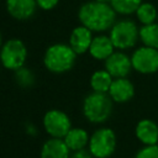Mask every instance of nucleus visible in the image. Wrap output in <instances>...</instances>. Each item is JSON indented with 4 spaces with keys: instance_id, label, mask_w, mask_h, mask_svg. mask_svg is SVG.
I'll use <instances>...</instances> for the list:
<instances>
[{
    "instance_id": "nucleus-20",
    "label": "nucleus",
    "mask_w": 158,
    "mask_h": 158,
    "mask_svg": "<svg viewBox=\"0 0 158 158\" xmlns=\"http://www.w3.org/2000/svg\"><path fill=\"white\" fill-rule=\"evenodd\" d=\"M143 0H111L110 5L120 16H131L135 15L138 6Z\"/></svg>"
},
{
    "instance_id": "nucleus-24",
    "label": "nucleus",
    "mask_w": 158,
    "mask_h": 158,
    "mask_svg": "<svg viewBox=\"0 0 158 158\" xmlns=\"http://www.w3.org/2000/svg\"><path fill=\"white\" fill-rule=\"evenodd\" d=\"M70 158H94V157L89 152L88 148H84V149H79V151L72 152L70 153Z\"/></svg>"
},
{
    "instance_id": "nucleus-18",
    "label": "nucleus",
    "mask_w": 158,
    "mask_h": 158,
    "mask_svg": "<svg viewBox=\"0 0 158 158\" xmlns=\"http://www.w3.org/2000/svg\"><path fill=\"white\" fill-rule=\"evenodd\" d=\"M135 17L136 21L139 25H149L153 22H157L158 20V9L156 7L154 4L148 2V1H143L138 9L135 12Z\"/></svg>"
},
{
    "instance_id": "nucleus-16",
    "label": "nucleus",
    "mask_w": 158,
    "mask_h": 158,
    "mask_svg": "<svg viewBox=\"0 0 158 158\" xmlns=\"http://www.w3.org/2000/svg\"><path fill=\"white\" fill-rule=\"evenodd\" d=\"M64 142L69 147L72 152L88 148L90 135L89 132L83 127H72L69 132L64 136Z\"/></svg>"
},
{
    "instance_id": "nucleus-15",
    "label": "nucleus",
    "mask_w": 158,
    "mask_h": 158,
    "mask_svg": "<svg viewBox=\"0 0 158 158\" xmlns=\"http://www.w3.org/2000/svg\"><path fill=\"white\" fill-rule=\"evenodd\" d=\"M72 151L63 138L49 137L43 142L40 149V158H70Z\"/></svg>"
},
{
    "instance_id": "nucleus-2",
    "label": "nucleus",
    "mask_w": 158,
    "mask_h": 158,
    "mask_svg": "<svg viewBox=\"0 0 158 158\" xmlns=\"http://www.w3.org/2000/svg\"><path fill=\"white\" fill-rule=\"evenodd\" d=\"M77 57L78 54L69 43L57 42L46 48L43 53V65L49 73L64 74L74 67Z\"/></svg>"
},
{
    "instance_id": "nucleus-10",
    "label": "nucleus",
    "mask_w": 158,
    "mask_h": 158,
    "mask_svg": "<svg viewBox=\"0 0 158 158\" xmlns=\"http://www.w3.org/2000/svg\"><path fill=\"white\" fill-rule=\"evenodd\" d=\"M94 36L95 35L91 30H89L88 27L80 23L70 31L68 43L78 56H81L89 52Z\"/></svg>"
},
{
    "instance_id": "nucleus-13",
    "label": "nucleus",
    "mask_w": 158,
    "mask_h": 158,
    "mask_svg": "<svg viewBox=\"0 0 158 158\" xmlns=\"http://www.w3.org/2000/svg\"><path fill=\"white\" fill-rule=\"evenodd\" d=\"M7 14L19 21L31 19L38 9L36 0H5Z\"/></svg>"
},
{
    "instance_id": "nucleus-26",
    "label": "nucleus",
    "mask_w": 158,
    "mask_h": 158,
    "mask_svg": "<svg viewBox=\"0 0 158 158\" xmlns=\"http://www.w3.org/2000/svg\"><path fill=\"white\" fill-rule=\"evenodd\" d=\"M95 1H99V2H107V4H110L111 0H95Z\"/></svg>"
},
{
    "instance_id": "nucleus-1",
    "label": "nucleus",
    "mask_w": 158,
    "mask_h": 158,
    "mask_svg": "<svg viewBox=\"0 0 158 158\" xmlns=\"http://www.w3.org/2000/svg\"><path fill=\"white\" fill-rule=\"evenodd\" d=\"M78 20L94 33H105L116 22L117 14L110 4L90 0L80 5Z\"/></svg>"
},
{
    "instance_id": "nucleus-21",
    "label": "nucleus",
    "mask_w": 158,
    "mask_h": 158,
    "mask_svg": "<svg viewBox=\"0 0 158 158\" xmlns=\"http://www.w3.org/2000/svg\"><path fill=\"white\" fill-rule=\"evenodd\" d=\"M14 78H15V81L16 84L20 86V88H31L33 84H35V74L31 69L26 68V67H22L17 70L14 72Z\"/></svg>"
},
{
    "instance_id": "nucleus-19",
    "label": "nucleus",
    "mask_w": 158,
    "mask_h": 158,
    "mask_svg": "<svg viewBox=\"0 0 158 158\" xmlns=\"http://www.w3.org/2000/svg\"><path fill=\"white\" fill-rule=\"evenodd\" d=\"M139 42L143 46L158 49V22L139 26Z\"/></svg>"
},
{
    "instance_id": "nucleus-3",
    "label": "nucleus",
    "mask_w": 158,
    "mask_h": 158,
    "mask_svg": "<svg viewBox=\"0 0 158 158\" xmlns=\"http://www.w3.org/2000/svg\"><path fill=\"white\" fill-rule=\"evenodd\" d=\"M114 101L107 93L90 91L83 100L81 112L86 121L94 125H101L106 122L114 109Z\"/></svg>"
},
{
    "instance_id": "nucleus-5",
    "label": "nucleus",
    "mask_w": 158,
    "mask_h": 158,
    "mask_svg": "<svg viewBox=\"0 0 158 158\" xmlns=\"http://www.w3.org/2000/svg\"><path fill=\"white\" fill-rule=\"evenodd\" d=\"M117 147V136L110 127L101 126L91 135L88 144L89 152L94 158H110Z\"/></svg>"
},
{
    "instance_id": "nucleus-7",
    "label": "nucleus",
    "mask_w": 158,
    "mask_h": 158,
    "mask_svg": "<svg viewBox=\"0 0 158 158\" xmlns=\"http://www.w3.org/2000/svg\"><path fill=\"white\" fill-rule=\"evenodd\" d=\"M42 127L48 137L64 138L72 126V120L67 112L59 109H51L42 117Z\"/></svg>"
},
{
    "instance_id": "nucleus-4",
    "label": "nucleus",
    "mask_w": 158,
    "mask_h": 158,
    "mask_svg": "<svg viewBox=\"0 0 158 158\" xmlns=\"http://www.w3.org/2000/svg\"><path fill=\"white\" fill-rule=\"evenodd\" d=\"M109 36L116 49L127 51L135 48L139 41V27L137 21L130 19V16H122L112 25Z\"/></svg>"
},
{
    "instance_id": "nucleus-27",
    "label": "nucleus",
    "mask_w": 158,
    "mask_h": 158,
    "mask_svg": "<svg viewBox=\"0 0 158 158\" xmlns=\"http://www.w3.org/2000/svg\"><path fill=\"white\" fill-rule=\"evenodd\" d=\"M157 22H158V20H157Z\"/></svg>"
},
{
    "instance_id": "nucleus-8",
    "label": "nucleus",
    "mask_w": 158,
    "mask_h": 158,
    "mask_svg": "<svg viewBox=\"0 0 158 158\" xmlns=\"http://www.w3.org/2000/svg\"><path fill=\"white\" fill-rule=\"evenodd\" d=\"M135 72L148 75L158 73V49L148 46H139L130 54Z\"/></svg>"
},
{
    "instance_id": "nucleus-23",
    "label": "nucleus",
    "mask_w": 158,
    "mask_h": 158,
    "mask_svg": "<svg viewBox=\"0 0 158 158\" xmlns=\"http://www.w3.org/2000/svg\"><path fill=\"white\" fill-rule=\"evenodd\" d=\"M36 1H37L38 9L43 11H51L59 4L60 0H36Z\"/></svg>"
},
{
    "instance_id": "nucleus-14",
    "label": "nucleus",
    "mask_w": 158,
    "mask_h": 158,
    "mask_svg": "<svg viewBox=\"0 0 158 158\" xmlns=\"http://www.w3.org/2000/svg\"><path fill=\"white\" fill-rule=\"evenodd\" d=\"M135 136L142 146L158 144V123L151 118H141L135 126Z\"/></svg>"
},
{
    "instance_id": "nucleus-6",
    "label": "nucleus",
    "mask_w": 158,
    "mask_h": 158,
    "mask_svg": "<svg viewBox=\"0 0 158 158\" xmlns=\"http://www.w3.org/2000/svg\"><path fill=\"white\" fill-rule=\"evenodd\" d=\"M27 47L20 38H9L1 44L0 59L5 69L15 72L22 67L27 60Z\"/></svg>"
},
{
    "instance_id": "nucleus-11",
    "label": "nucleus",
    "mask_w": 158,
    "mask_h": 158,
    "mask_svg": "<svg viewBox=\"0 0 158 158\" xmlns=\"http://www.w3.org/2000/svg\"><path fill=\"white\" fill-rule=\"evenodd\" d=\"M135 85L133 83L126 78H115L107 94L115 104H125L128 102L135 96Z\"/></svg>"
},
{
    "instance_id": "nucleus-22",
    "label": "nucleus",
    "mask_w": 158,
    "mask_h": 158,
    "mask_svg": "<svg viewBox=\"0 0 158 158\" xmlns=\"http://www.w3.org/2000/svg\"><path fill=\"white\" fill-rule=\"evenodd\" d=\"M133 158H158V144L153 146H142Z\"/></svg>"
},
{
    "instance_id": "nucleus-12",
    "label": "nucleus",
    "mask_w": 158,
    "mask_h": 158,
    "mask_svg": "<svg viewBox=\"0 0 158 158\" xmlns=\"http://www.w3.org/2000/svg\"><path fill=\"white\" fill-rule=\"evenodd\" d=\"M116 51L109 33H96L89 48V56L99 62H105Z\"/></svg>"
},
{
    "instance_id": "nucleus-25",
    "label": "nucleus",
    "mask_w": 158,
    "mask_h": 158,
    "mask_svg": "<svg viewBox=\"0 0 158 158\" xmlns=\"http://www.w3.org/2000/svg\"><path fill=\"white\" fill-rule=\"evenodd\" d=\"M25 132L27 133V135H30V136H36L37 135V126L35 125V123H32V122H28V123H26V126H25Z\"/></svg>"
},
{
    "instance_id": "nucleus-17",
    "label": "nucleus",
    "mask_w": 158,
    "mask_h": 158,
    "mask_svg": "<svg viewBox=\"0 0 158 158\" xmlns=\"http://www.w3.org/2000/svg\"><path fill=\"white\" fill-rule=\"evenodd\" d=\"M114 81V77L105 69H96L95 72L91 73L89 78V84L91 91L96 93H107L111 84Z\"/></svg>"
},
{
    "instance_id": "nucleus-9",
    "label": "nucleus",
    "mask_w": 158,
    "mask_h": 158,
    "mask_svg": "<svg viewBox=\"0 0 158 158\" xmlns=\"http://www.w3.org/2000/svg\"><path fill=\"white\" fill-rule=\"evenodd\" d=\"M104 68L115 78H126L133 70L131 56H128L125 51L116 49L105 62Z\"/></svg>"
}]
</instances>
